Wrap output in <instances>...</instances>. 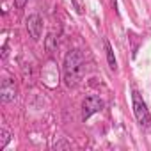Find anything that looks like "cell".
<instances>
[{
	"label": "cell",
	"mask_w": 151,
	"mask_h": 151,
	"mask_svg": "<svg viewBox=\"0 0 151 151\" xmlns=\"http://www.w3.org/2000/svg\"><path fill=\"white\" fill-rule=\"evenodd\" d=\"M14 98H16V86L13 80L6 78L2 82V87H0V101L9 103V101H14Z\"/></svg>",
	"instance_id": "5b68a950"
},
{
	"label": "cell",
	"mask_w": 151,
	"mask_h": 151,
	"mask_svg": "<svg viewBox=\"0 0 151 151\" xmlns=\"http://www.w3.org/2000/svg\"><path fill=\"white\" fill-rule=\"evenodd\" d=\"M103 107H105V101L100 96H96V94L86 96L84 101H82V121H87L91 116H94L96 112L103 110Z\"/></svg>",
	"instance_id": "3957f363"
},
{
	"label": "cell",
	"mask_w": 151,
	"mask_h": 151,
	"mask_svg": "<svg viewBox=\"0 0 151 151\" xmlns=\"http://www.w3.org/2000/svg\"><path fill=\"white\" fill-rule=\"evenodd\" d=\"M71 6L75 7V11H77V14H84V13H86L84 6L80 4V0H71Z\"/></svg>",
	"instance_id": "ba28073f"
},
{
	"label": "cell",
	"mask_w": 151,
	"mask_h": 151,
	"mask_svg": "<svg viewBox=\"0 0 151 151\" xmlns=\"http://www.w3.org/2000/svg\"><path fill=\"white\" fill-rule=\"evenodd\" d=\"M84 71V55L80 50H69L64 57V84L77 86Z\"/></svg>",
	"instance_id": "6da1fadb"
},
{
	"label": "cell",
	"mask_w": 151,
	"mask_h": 151,
	"mask_svg": "<svg viewBox=\"0 0 151 151\" xmlns=\"http://www.w3.org/2000/svg\"><path fill=\"white\" fill-rule=\"evenodd\" d=\"M132 109H133V116H135L137 123L142 128H149L151 126V114H149V109H147L142 94L137 89L132 91Z\"/></svg>",
	"instance_id": "7a4b0ae2"
},
{
	"label": "cell",
	"mask_w": 151,
	"mask_h": 151,
	"mask_svg": "<svg viewBox=\"0 0 151 151\" xmlns=\"http://www.w3.org/2000/svg\"><path fill=\"white\" fill-rule=\"evenodd\" d=\"M27 25V32L32 37V41H39L41 34H43V18L39 14H30L25 22Z\"/></svg>",
	"instance_id": "277c9868"
},
{
	"label": "cell",
	"mask_w": 151,
	"mask_h": 151,
	"mask_svg": "<svg viewBox=\"0 0 151 151\" xmlns=\"http://www.w3.org/2000/svg\"><path fill=\"white\" fill-rule=\"evenodd\" d=\"M103 45H105V53H107L109 68H110L112 71H116V69H117V60H116V55H114V48H112V45L109 43V39H105Z\"/></svg>",
	"instance_id": "8992f818"
},
{
	"label": "cell",
	"mask_w": 151,
	"mask_h": 151,
	"mask_svg": "<svg viewBox=\"0 0 151 151\" xmlns=\"http://www.w3.org/2000/svg\"><path fill=\"white\" fill-rule=\"evenodd\" d=\"M11 142V132L6 128H0V151Z\"/></svg>",
	"instance_id": "52a82bcc"
},
{
	"label": "cell",
	"mask_w": 151,
	"mask_h": 151,
	"mask_svg": "<svg viewBox=\"0 0 151 151\" xmlns=\"http://www.w3.org/2000/svg\"><path fill=\"white\" fill-rule=\"evenodd\" d=\"M69 147H71V144L66 142V140H59V142L53 144V149H69Z\"/></svg>",
	"instance_id": "9c48e42d"
},
{
	"label": "cell",
	"mask_w": 151,
	"mask_h": 151,
	"mask_svg": "<svg viewBox=\"0 0 151 151\" xmlns=\"http://www.w3.org/2000/svg\"><path fill=\"white\" fill-rule=\"evenodd\" d=\"M27 2H29V0H14V6H16L18 9H23V7L27 6Z\"/></svg>",
	"instance_id": "30bf717a"
}]
</instances>
